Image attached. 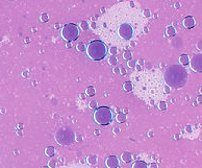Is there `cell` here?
Returning <instances> with one entry per match:
<instances>
[{"label":"cell","mask_w":202,"mask_h":168,"mask_svg":"<svg viewBox=\"0 0 202 168\" xmlns=\"http://www.w3.org/2000/svg\"><path fill=\"white\" fill-rule=\"evenodd\" d=\"M58 168H92L88 165L85 164H80V163H73V164H68V165H64V166H61Z\"/></svg>","instance_id":"obj_11"},{"label":"cell","mask_w":202,"mask_h":168,"mask_svg":"<svg viewBox=\"0 0 202 168\" xmlns=\"http://www.w3.org/2000/svg\"><path fill=\"white\" fill-rule=\"evenodd\" d=\"M132 87L135 95L142 100L150 103L154 101H163L166 93H169L170 89L165 87L162 76L152 75L147 72L138 70V73L132 75Z\"/></svg>","instance_id":"obj_2"},{"label":"cell","mask_w":202,"mask_h":168,"mask_svg":"<svg viewBox=\"0 0 202 168\" xmlns=\"http://www.w3.org/2000/svg\"><path fill=\"white\" fill-rule=\"evenodd\" d=\"M41 21H42V22H47V21H48V15H47V14H43V15L41 16Z\"/></svg>","instance_id":"obj_24"},{"label":"cell","mask_w":202,"mask_h":168,"mask_svg":"<svg viewBox=\"0 0 202 168\" xmlns=\"http://www.w3.org/2000/svg\"><path fill=\"white\" fill-rule=\"evenodd\" d=\"M114 72H119V69H118V68H115V69H114Z\"/></svg>","instance_id":"obj_32"},{"label":"cell","mask_w":202,"mask_h":168,"mask_svg":"<svg viewBox=\"0 0 202 168\" xmlns=\"http://www.w3.org/2000/svg\"><path fill=\"white\" fill-rule=\"evenodd\" d=\"M87 53L93 61H101L107 54V47L101 40H94L88 45Z\"/></svg>","instance_id":"obj_4"},{"label":"cell","mask_w":202,"mask_h":168,"mask_svg":"<svg viewBox=\"0 0 202 168\" xmlns=\"http://www.w3.org/2000/svg\"><path fill=\"white\" fill-rule=\"evenodd\" d=\"M113 112L108 106H99L94 112V120L99 125H108L113 121Z\"/></svg>","instance_id":"obj_5"},{"label":"cell","mask_w":202,"mask_h":168,"mask_svg":"<svg viewBox=\"0 0 202 168\" xmlns=\"http://www.w3.org/2000/svg\"><path fill=\"white\" fill-rule=\"evenodd\" d=\"M197 101H198V103H202V95H200V96L197 98Z\"/></svg>","instance_id":"obj_30"},{"label":"cell","mask_w":202,"mask_h":168,"mask_svg":"<svg viewBox=\"0 0 202 168\" xmlns=\"http://www.w3.org/2000/svg\"><path fill=\"white\" fill-rule=\"evenodd\" d=\"M105 165L107 168H117L119 166V159L116 156H110L106 159Z\"/></svg>","instance_id":"obj_9"},{"label":"cell","mask_w":202,"mask_h":168,"mask_svg":"<svg viewBox=\"0 0 202 168\" xmlns=\"http://www.w3.org/2000/svg\"><path fill=\"white\" fill-rule=\"evenodd\" d=\"M44 168H48V167H44Z\"/></svg>","instance_id":"obj_34"},{"label":"cell","mask_w":202,"mask_h":168,"mask_svg":"<svg viewBox=\"0 0 202 168\" xmlns=\"http://www.w3.org/2000/svg\"><path fill=\"white\" fill-rule=\"evenodd\" d=\"M131 56H132V54H131V52L129 50H125L123 53V58L125 59V60H130Z\"/></svg>","instance_id":"obj_20"},{"label":"cell","mask_w":202,"mask_h":168,"mask_svg":"<svg viewBox=\"0 0 202 168\" xmlns=\"http://www.w3.org/2000/svg\"><path fill=\"white\" fill-rule=\"evenodd\" d=\"M166 31H167V35L169 36V37H173V36H175V33H176V30L173 26H168Z\"/></svg>","instance_id":"obj_15"},{"label":"cell","mask_w":202,"mask_h":168,"mask_svg":"<svg viewBox=\"0 0 202 168\" xmlns=\"http://www.w3.org/2000/svg\"><path fill=\"white\" fill-rule=\"evenodd\" d=\"M110 52L113 54V55H114V54H116V53H117V47H115V46L112 47V48L110 49Z\"/></svg>","instance_id":"obj_27"},{"label":"cell","mask_w":202,"mask_h":168,"mask_svg":"<svg viewBox=\"0 0 202 168\" xmlns=\"http://www.w3.org/2000/svg\"><path fill=\"white\" fill-rule=\"evenodd\" d=\"M182 24L187 29H191V28H193V27H195V25H196V21H195V19L192 17V16H188V17H185V19H183Z\"/></svg>","instance_id":"obj_10"},{"label":"cell","mask_w":202,"mask_h":168,"mask_svg":"<svg viewBox=\"0 0 202 168\" xmlns=\"http://www.w3.org/2000/svg\"><path fill=\"white\" fill-rule=\"evenodd\" d=\"M45 153H46V155L47 156H49V157H52L54 155V147H52V146H48L46 148V151H45Z\"/></svg>","instance_id":"obj_18"},{"label":"cell","mask_w":202,"mask_h":168,"mask_svg":"<svg viewBox=\"0 0 202 168\" xmlns=\"http://www.w3.org/2000/svg\"><path fill=\"white\" fill-rule=\"evenodd\" d=\"M179 62H180V64L181 65H183V66H185V65H188L190 63V59H189V56L187 55V54H181L180 56H179Z\"/></svg>","instance_id":"obj_14"},{"label":"cell","mask_w":202,"mask_h":168,"mask_svg":"<svg viewBox=\"0 0 202 168\" xmlns=\"http://www.w3.org/2000/svg\"><path fill=\"white\" fill-rule=\"evenodd\" d=\"M81 28L82 29H88V24H87V22L85 21H83V22H81Z\"/></svg>","instance_id":"obj_28"},{"label":"cell","mask_w":202,"mask_h":168,"mask_svg":"<svg viewBox=\"0 0 202 168\" xmlns=\"http://www.w3.org/2000/svg\"><path fill=\"white\" fill-rule=\"evenodd\" d=\"M135 61H133V60H129V62L127 63V65H128V67H130V68H133V67H135Z\"/></svg>","instance_id":"obj_25"},{"label":"cell","mask_w":202,"mask_h":168,"mask_svg":"<svg viewBox=\"0 0 202 168\" xmlns=\"http://www.w3.org/2000/svg\"><path fill=\"white\" fill-rule=\"evenodd\" d=\"M143 15L132 11L129 6H117L104 17L100 23L107 41L117 43V41L127 42L138 33L142 27Z\"/></svg>","instance_id":"obj_1"},{"label":"cell","mask_w":202,"mask_h":168,"mask_svg":"<svg viewBox=\"0 0 202 168\" xmlns=\"http://www.w3.org/2000/svg\"><path fill=\"white\" fill-rule=\"evenodd\" d=\"M200 94H201V95H202V87H201V88H200Z\"/></svg>","instance_id":"obj_33"},{"label":"cell","mask_w":202,"mask_h":168,"mask_svg":"<svg viewBox=\"0 0 202 168\" xmlns=\"http://www.w3.org/2000/svg\"><path fill=\"white\" fill-rule=\"evenodd\" d=\"M164 79L169 87L180 89L187 84L188 72L181 65H172L165 71Z\"/></svg>","instance_id":"obj_3"},{"label":"cell","mask_w":202,"mask_h":168,"mask_svg":"<svg viewBox=\"0 0 202 168\" xmlns=\"http://www.w3.org/2000/svg\"><path fill=\"white\" fill-rule=\"evenodd\" d=\"M131 168H148V165L144 161H135Z\"/></svg>","instance_id":"obj_13"},{"label":"cell","mask_w":202,"mask_h":168,"mask_svg":"<svg viewBox=\"0 0 202 168\" xmlns=\"http://www.w3.org/2000/svg\"><path fill=\"white\" fill-rule=\"evenodd\" d=\"M143 16H145V17H148V16H150V13H149L148 10H145L144 13H143Z\"/></svg>","instance_id":"obj_29"},{"label":"cell","mask_w":202,"mask_h":168,"mask_svg":"<svg viewBox=\"0 0 202 168\" xmlns=\"http://www.w3.org/2000/svg\"><path fill=\"white\" fill-rule=\"evenodd\" d=\"M95 92H96V90H95L94 87H88L87 91H85V93H87V95H89V96L95 95Z\"/></svg>","instance_id":"obj_19"},{"label":"cell","mask_w":202,"mask_h":168,"mask_svg":"<svg viewBox=\"0 0 202 168\" xmlns=\"http://www.w3.org/2000/svg\"><path fill=\"white\" fill-rule=\"evenodd\" d=\"M158 106H160V110H166V109H167V103H166V101H160V103H158Z\"/></svg>","instance_id":"obj_22"},{"label":"cell","mask_w":202,"mask_h":168,"mask_svg":"<svg viewBox=\"0 0 202 168\" xmlns=\"http://www.w3.org/2000/svg\"><path fill=\"white\" fill-rule=\"evenodd\" d=\"M55 139L62 145H69L75 140V135L69 128H62L56 133Z\"/></svg>","instance_id":"obj_7"},{"label":"cell","mask_w":202,"mask_h":168,"mask_svg":"<svg viewBox=\"0 0 202 168\" xmlns=\"http://www.w3.org/2000/svg\"><path fill=\"white\" fill-rule=\"evenodd\" d=\"M121 159L124 163H129V162H131V160H132V156H131V154L129 153V151H125V153L122 154Z\"/></svg>","instance_id":"obj_12"},{"label":"cell","mask_w":202,"mask_h":168,"mask_svg":"<svg viewBox=\"0 0 202 168\" xmlns=\"http://www.w3.org/2000/svg\"><path fill=\"white\" fill-rule=\"evenodd\" d=\"M96 157L95 156H90L88 158V162L90 163V164H92V165H94V164H96Z\"/></svg>","instance_id":"obj_21"},{"label":"cell","mask_w":202,"mask_h":168,"mask_svg":"<svg viewBox=\"0 0 202 168\" xmlns=\"http://www.w3.org/2000/svg\"><path fill=\"white\" fill-rule=\"evenodd\" d=\"M126 120V115L124 114V113H119V114L117 115V121L120 122V123H122V122H125Z\"/></svg>","instance_id":"obj_17"},{"label":"cell","mask_w":202,"mask_h":168,"mask_svg":"<svg viewBox=\"0 0 202 168\" xmlns=\"http://www.w3.org/2000/svg\"><path fill=\"white\" fill-rule=\"evenodd\" d=\"M110 64H112V65H116V64H117V59H116L114 55H113L112 58L110 59Z\"/></svg>","instance_id":"obj_26"},{"label":"cell","mask_w":202,"mask_h":168,"mask_svg":"<svg viewBox=\"0 0 202 168\" xmlns=\"http://www.w3.org/2000/svg\"><path fill=\"white\" fill-rule=\"evenodd\" d=\"M121 73H122V74H123V75H124V74H125V73H126V70H125V69H124V68H122V69H121Z\"/></svg>","instance_id":"obj_31"},{"label":"cell","mask_w":202,"mask_h":168,"mask_svg":"<svg viewBox=\"0 0 202 168\" xmlns=\"http://www.w3.org/2000/svg\"><path fill=\"white\" fill-rule=\"evenodd\" d=\"M61 35L66 41H75L79 37V29L78 26L74 23L65 24L61 31Z\"/></svg>","instance_id":"obj_6"},{"label":"cell","mask_w":202,"mask_h":168,"mask_svg":"<svg viewBox=\"0 0 202 168\" xmlns=\"http://www.w3.org/2000/svg\"><path fill=\"white\" fill-rule=\"evenodd\" d=\"M77 49H78L79 51H83L85 50V44L83 43H79L78 45H77Z\"/></svg>","instance_id":"obj_23"},{"label":"cell","mask_w":202,"mask_h":168,"mask_svg":"<svg viewBox=\"0 0 202 168\" xmlns=\"http://www.w3.org/2000/svg\"><path fill=\"white\" fill-rule=\"evenodd\" d=\"M191 69L195 72L201 73L202 72V53H196L190 61Z\"/></svg>","instance_id":"obj_8"},{"label":"cell","mask_w":202,"mask_h":168,"mask_svg":"<svg viewBox=\"0 0 202 168\" xmlns=\"http://www.w3.org/2000/svg\"><path fill=\"white\" fill-rule=\"evenodd\" d=\"M123 89L127 91V92H130V91H132L133 87H132V84H131V81H125V84L123 85Z\"/></svg>","instance_id":"obj_16"}]
</instances>
